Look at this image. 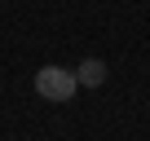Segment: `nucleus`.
Here are the masks:
<instances>
[{
  "label": "nucleus",
  "mask_w": 150,
  "mask_h": 141,
  "mask_svg": "<svg viewBox=\"0 0 150 141\" xmlns=\"http://www.w3.org/2000/svg\"><path fill=\"white\" fill-rule=\"evenodd\" d=\"M75 88H80V80H75V70H66V66H40L35 70V93L44 102H71Z\"/></svg>",
  "instance_id": "nucleus-1"
},
{
  "label": "nucleus",
  "mask_w": 150,
  "mask_h": 141,
  "mask_svg": "<svg viewBox=\"0 0 150 141\" xmlns=\"http://www.w3.org/2000/svg\"><path fill=\"white\" fill-rule=\"evenodd\" d=\"M106 75H110V70H106V62H102V57H84L80 66H75V80H80V88H102V84H106Z\"/></svg>",
  "instance_id": "nucleus-2"
}]
</instances>
